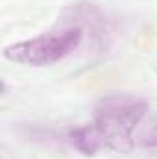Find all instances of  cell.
I'll list each match as a JSON object with an SVG mask.
<instances>
[{"mask_svg": "<svg viewBox=\"0 0 157 159\" xmlns=\"http://www.w3.org/2000/svg\"><path fill=\"white\" fill-rule=\"evenodd\" d=\"M150 104L146 98L115 93L102 96L92 111V126L100 131L105 141V146L120 148L131 141L133 129L146 117Z\"/></svg>", "mask_w": 157, "mask_h": 159, "instance_id": "obj_1", "label": "cell"}, {"mask_svg": "<svg viewBox=\"0 0 157 159\" xmlns=\"http://www.w3.org/2000/svg\"><path fill=\"white\" fill-rule=\"evenodd\" d=\"M83 39V32L79 28H59L50 34H43L34 39L19 41L4 50V57L30 67H46L61 61L69 54H72Z\"/></svg>", "mask_w": 157, "mask_h": 159, "instance_id": "obj_2", "label": "cell"}, {"mask_svg": "<svg viewBox=\"0 0 157 159\" xmlns=\"http://www.w3.org/2000/svg\"><path fill=\"white\" fill-rule=\"evenodd\" d=\"M59 28H79L83 35L89 34L91 43L100 50L109 46L115 34L113 19L92 2H76L69 6L59 17Z\"/></svg>", "mask_w": 157, "mask_h": 159, "instance_id": "obj_3", "label": "cell"}, {"mask_svg": "<svg viewBox=\"0 0 157 159\" xmlns=\"http://www.w3.org/2000/svg\"><path fill=\"white\" fill-rule=\"evenodd\" d=\"M69 139H70L72 146H74L78 152H81L83 156H94V154L100 152L102 148H107L104 137L100 135V131H98L92 124L74 128V129L69 133Z\"/></svg>", "mask_w": 157, "mask_h": 159, "instance_id": "obj_4", "label": "cell"}, {"mask_svg": "<svg viewBox=\"0 0 157 159\" xmlns=\"http://www.w3.org/2000/svg\"><path fill=\"white\" fill-rule=\"evenodd\" d=\"M144 144L146 146H152V148H157V122L152 126V129L148 131V135L144 139Z\"/></svg>", "mask_w": 157, "mask_h": 159, "instance_id": "obj_5", "label": "cell"}]
</instances>
